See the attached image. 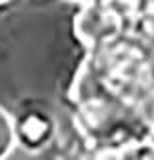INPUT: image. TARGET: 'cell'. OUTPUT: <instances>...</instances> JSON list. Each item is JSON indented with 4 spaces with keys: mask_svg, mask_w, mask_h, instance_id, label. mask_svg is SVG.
<instances>
[{
    "mask_svg": "<svg viewBox=\"0 0 154 160\" xmlns=\"http://www.w3.org/2000/svg\"><path fill=\"white\" fill-rule=\"evenodd\" d=\"M0 2H2V0H0Z\"/></svg>",
    "mask_w": 154,
    "mask_h": 160,
    "instance_id": "6da1fadb",
    "label": "cell"
}]
</instances>
